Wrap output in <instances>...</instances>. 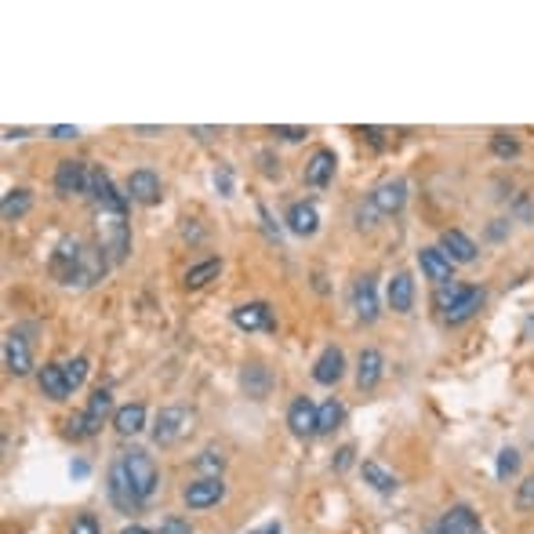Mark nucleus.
Instances as JSON below:
<instances>
[{"label":"nucleus","mask_w":534,"mask_h":534,"mask_svg":"<svg viewBox=\"0 0 534 534\" xmlns=\"http://www.w3.org/2000/svg\"><path fill=\"white\" fill-rule=\"evenodd\" d=\"M51 273L62 284H95L106 273V251L102 247H81L76 240H62L51 255Z\"/></svg>","instance_id":"obj_1"},{"label":"nucleus","mask_w":534,"mask_h":534,"mask_svg":"<svg viewBox=\"0 0 534 534\" xmlns=\"http://www.w3.org/2000/svg\"><path fill=\"white\" fill-rule=\"evenodd\" d=\"M483 287H473V284H447L436 291V310L447 324H466L480 313V305H483Z\"/></svg>","instance_id":"obj_2"},{"label":"nucleus","mask_w":534,"mask_h":534,"mask_svg":"<svg viewBox=\"0 0 534 534\" xmlns=\"http://www.w3.org/2000/svg\"><path fill=\"white\" fill-rule=\"evenodd\" d=\"M98 244H102V251L113 255V262H124V258H128V251H131V233H128L124 215L98 211Z\"/></svg>","instance_id":"obj_3"},{"label":"nucleus","mask_w":534,"mask_h":534,"mask_svg":"<svg viewBox=\"0 0 534 534\" xmlns=\"http://www.w3.org/2000/svg\"><path fill=\"white\" fill-rule=\"evenodd\" d=\"M189 429H193V411H185V407H164V411L157 414V422H153V444L171 447V444H178L182 436H189Z\"/></svg>","instance_id":"obj_4"},{"label":"nucleus","mask_w":534,"mask_h":534,"mask_svg":"<svg viewBox=\"0 0 534 534\" xmlns=\"http://www.w3.org/2000/svg\"><path fill=\"white\" fill-rule=\"evenodd\" d=\"M121 458H124V469H128V476H131V483H135V491H138V499L149 502V499H153V491H157V483H161L157 466H153V458H149L145 451H138V447L124 451Z\"/></svg>","instance_id":"obj_5"},{"label":"nucleus","mask_w":534,"mask_h":534,"mask_svg":"<svg viewBox=\"0 0 534 534\" xmlns=\"http://www.w3.org/2000/svg\"><path fill=\"white\" fill-rule=\"evenodd\" d=\"M109 411H113V393H109V389H95L91 400H88V407L69 422V433H73V436H95V433L102 429V422H106Z\"/></svg>","instance_id":"obj_6"},{"label":"nucleus","mask_w":534,"mask_h":534,"mask_svg":"<svg viewBox=\"0 0 534 534\" xmlns=\"http://www.w3.org/2000/svg\"><path fill=\"white\" fill-rule=\"evenodd\" d=\"M106 491H109V502L117 506V509H124V513H135V509L142 506L138 491H135V483H131V476H128V469H124V458H117V462L109 466V483H106Z\"/></svg>","instance_id":"obj_7"},{"label":"nucleus","mask_w":534,"mask_h":534,"mask_svg":"<svg viewBox=\"0 0 534 534\" xmlns=\"http://www.w3.org/2000/svg\"><path fill=\"white\" fill-rule=\"evenodd\" d=\"M404 204H407V182H400V178H389V182L374 185L371 197H367V208L374 215H397Z\"/></svg>","instance_id":"obj_8"},{"label":"nucleus","mask_w":534,"mask_h":534,"mask_svg":"<svg viewBox=\"0 0 534 534\" xmlns=\"http://www.w3.org/2000/svg\"><path fill=\"white\" fill-rule=\"evenodd\" d=\"M418 265H422L426 280H433L436 287H447L454 280V262L444 255V247H422L418 251Z\"/></svg>","instance_id":"obj_9"},{"label":"nucleus","mask_w":534,"mask_h":534,"mask_svg":"<svg viewBox=\"0 0 534 534\" xmlns=\"http://www.w3.org/2000/svg\"><path fill=\"white\" fill-rule=\"evenodd\" d=\"M222 494H225V483L218 480V476H204V480H193L185 487V506L189 509H211V506H218L222 502Z\"/></svg>","instance_id":"obj_10"},{"label":"nucleus","mask_w":534,"mask_h":534,"mask_svg":"<svg viewBox=\"0 0 534 534\" xmlns=\"http://www.w3.org/2000/svg\"><path fill=\"white\" fill-rule=\"evenodd\" d=\"M55 189H59L62 197L88 193V164H81V161H62L59 171H55Z\"/></svg>","instance_id":"obj_11"},{"label":"nucleus","mask_w":534,"mask_h":534,"mask_svg":"<svg viewBox=\"0 0 534 534\" xmlns=\"http://www.w3.org/2000/svg\"><path fill=\"white\" fill-rule=\"evenodd\" d=\"M128 197L138 200V204H161V178L153 175L149 168L131 171V178H128Z\"/></svg>","instance_id":"obj_12"},{"label":"nucleus","mask_w":534,"mask_h":534,"mask_svg":"<svg viewBox=\"0 0 534 534\" xmlns=\"http://www.w3.org/2000/svg\"><path fill=\"white\" fill-rule=\"evenodd\" d=\"M440 534H480V516L469 506H454L444 513V520L436 523Z\"/></svg>","instance_id":"obj_13"},{"label":"nucleus","mask_w":534,"mask_h":534,"mask_svg":"<svg viewBox=\"0 0 534 534\" xmlns=\"http://www.w3.org/2000/svg\"><path fill=\"white\" fill-rule=\"evenodd\" d=\"M353 310L364 324L378 320V291H374V277H360L353 284Z\"/></svg>","instance_id":"obj_14"},{"label":"nucleus","mask_w":534,"mask_h":534,"mask_svg":"<svg viewBox=\"0 0 534 534\" xmlns=\"http://www.w3.org/2000/svg\"><path fill=\"white\" fill-rule=\"evenodd\" d=\"M287 426H291V433H298V436L317 433V404H313L310 397H298V400L287 407Z\"/></svg>","instance_id":"obj_15"},{"label":"nucleus","mask_w":534,"mask_h":534,"mask_svg":"<svg viewBox=\"0 0 534 534\" xmlns=\"http://www.w3.org/2000/svg\"><path fill=\"white\" fill-rule=\"evenodd\" d=\"M4 367L12 371V374H29V367H33V357H29V346H26V338L22 334H8L4 338Z\"/></svg>","instance_id":"obj_16"},{"label":"nucleus","mask_w":534,"mask_h":534,"mask_svg":"<svg viewBox=\"0 0 534 534\" xmlns=\"http://www.w3.org/2000/svg\"><path fill=\"white\" fill-rule=\"evenodd\" d=\"M440 247H444V255H447L454 265H458V262L466 265V262H473V258H476V244L462 233V229H447V233L440 237Z\"/></svg>","instance_id":"obj_17"},{"label":"nucleus","mask_w":534,"mask_h":534,"mask_svg":"<svg viewBox=\"0 0 534 534\" xmlns=\"http://www.w3.org/2000/svg\"><path fill=\"white\" fill-rule=\"evenodd\" d=\"M342 371H346V357H342V349L327 346L320 353V360L313 364V378L320 381V386H334V381L342 378Z\"/></svg>","instance_id":"obj_18"},{"label":"nucleus","mask_w":534,"mask_h":534,"mask_svg":"<svg viewBox=\"0 0 534 534\" xmlns=\"http://www.w3.org/2000/svg\"><path fill=\"white\" fill-rule=\"evenodd\" d=\"M233 324L244 327V331H258V327H273V317H270V305L262 302H247V305H237L233 310Z\"/></svg>","instance_id":"obj_19"},{"label":"nucleus","mask_w":534,"mask_h":534,"mask_svg":"<svg viewBox=\"0 0 534 534\" xmlns=\"http://www.w3.org/2000/svg\"><path fill=\"white\" fill-rule=\"evenodd\" d=\"M386 298H389V310L393 313H411V305H414V280H411V273H397L389 280Z\"/></svg>","instance_id":"obj_20"},{"label":"nucleus","mask_w":534,"mask_h":534,"mask_svg":"<svg viewBox=\"0 0 534 534\" xmlns=\"http://www.w3.org/2000/svg\"><path fill=\"white\" fill-rule=\"evenodd\" d=\"M381 367H386V360H381L378 349H364L360 360H357V386L360 389H374L381 381Z\"/></svg>","instance_id":"obj_21"},{"label":"nucleus","mask_w":534,"mask_h":534,"mask_svg":"<svg viewBox=\"0 0 534 534\" xmlns=\"http://www.w3.org/2000/svg\"><path fill=\"white\" fill-rule=\"evenodd\" d=\"M334 153L331 149H317L313 153V157H310V164H305V182H310V185H327L331 182V175H334Z\"/></svg>","instance_id":"obj_22"},{"label":"nucleus","mask_w":534,"mask_h":534,"mask_svg":"<svg viewBox=\"0 0 534 534\" xmlns=\"http://www.w3.org/2000/svg\"><path fill=\"white\" fill-rule=\"evenodd\" d=\"M317 225H320V215H317L313 204H294L287 211V229H291L294 237H313Z\"/></svg>","instance_id":"obj_23"},{"label":"nucleus","mask_w":534,"mask_h":534,"mask_svg":"<svg viewBox=\"0 0 534 534\" xmlns=\"http://www.w3.org/2000/svg\"><path fill=\"white\" fill-rule=\"evenodd\" d=\"M113 426H117V433H121V436H135V433H142V429H145V407H142V404H128V407H121L117 414H113Z\"/></svg>","instance_id":"obj_24"},{"label":"nucleus","mask_w":534,"mask_h":534,"mask_svg":"<svg viewBox=\"0 0 534 534\" xmlns=\"http://www.w3.org/2000/svg\"><path fill=\"white\" fill-rule=\"evenodd\" d=\"M29 208H33V193H29V189H8L4 204H0V215H4V222H15V218H22Z\"/></svg>","instance_id":"obj_25"},{"label":"nucleus","mask_w":534,"mask_h":534,"mask_svg":"<svg viewBox=\"0 0 534 534\" xmlns=\"http://www.w3.org/2000/svg\"><path fill=\"white\" fill-rule=\"evenodd\" d=\"M41 389H44V397H51V400H66V397H69L62 364H48V367L41 371Z\"/></svg>","instance_id":"obj_26"},{"label":"nucleus","mask_w":534,"mask_h":534,"mask_svg":"<svg viewBox=\"0 0 534 534\" xmlns=\"http://www.w3.org/2000/svg\"><path fill=\"white\" fill-rule=\"evenodd\" d=\"M360 473H364V480H367L374 491H381V494H389V491H397V487H400V480H397L389 469H381L378 462H364V466H360Z\"/></svg>","instance_id":"obj_27"},{"label":"nucleus","mask_w":534,"mask_h":534,"mask_svg":"<svg viewBox=\"0 0 534 534\" xmlns=\"http://www.w3.org/2000/svg\"><path fill=\"white\" fill-rule=\"evenodd\" d=\"M342 418H346V407H342L338 400H324L317 407V433H334L342 426Z\"/></svg>","instance_id":"obj_28"},{"label":"nucleus","mask_w":534,"mask_h":534,"mask_svg":"<svg viewBox=\"0 0 534 534\" xmlns=\"http://www.w3.org/2000/svg\"><path fill=\"white\" fill-rule=\"evenodd\" d=\"M244 389H247V397H255V400H262L265 393H270V374H265L262 364H247V367H244Z\"/></svg>","instance_id":"obj_29"},{"label":"nucleus","mask_w":534,"mask_h":534,"mask_svg":"<svg viewBox=\"0 0 534 534\" xmlns=\"http://www.w3.org/2000/svg\"><path fill=\"white\" fill-rule=\"evenodd\" d=\"M218 273H222V262H218V258H204V262H197V265H189L185 284H189V287H204V284L215 280Z\"/></svg>","instance_id":"obj_30"},{"label":"nucleus","mask_w":534,"mask_h":534,"mask_svg":"<svg viewBox=\"0 0 534 534\" xmlns=\"http://www.w3.org/2000/svg\"><path fill=\"white\" fill-rule=\"evenodd\" d=\"M62 374H66L69 393H73V389H81V386H84V378H88V360H84V357L66 360V364H62Z\"/></svg>","instance_id":"obj_31"},{"label":"nucleus","mask_w":534,"mask_h":534,"mask_svg":"<svg viewBox=\"0 0 534 534\" xmlns=\"http://www.w3.org/2000/svg\"><path fill=\"white\" fill-rule=\"evenodd\" d=\"M516 469H520V454H516L513 447H506V451L499 454V480H509Z\"/></svg>","instance_id":"obj_32"},{"label":"nucleus","mask_w":534,"mask_h":534,"mask_svg":"<svg viewBox=\"0 0 534 534\" xmlns=\"http://www.w3.org/2000/svg\"><path fill=\"white\" fill-rule=\"evenodd\" d=\"M516 509H534V476H527L516 487Z\"/></svg>","instance_id":"obj_33"},{"label":"nucleus","mask_w":534,"mask_h":534,"mask_svg":"<svg viewBox=\"0 0 534 534\" xmlns=\"http://www.w3.org/2000/svg\"><path fill=\"white\" fill-rule=\"evenodd\" d=\"M69 534H98V520H95L91 513L76 516V520H73V527H69Z\"/></svg>","instance_id":"obj_34"},{"label":"nucleus","mask_w":534,"mask_h":534,"mask_svg":"<svg viewBox=\"0 0 534 534\" xmlns=\"http://www.w3.org/2000/svg\"><path fill=\"white\" fill-rule=\"evenodd\" d=\"M197 466H200V469H208V473H218V469L225 466V458H222L218 451H204V454L197 458Z\"/></svg>","instance_id":"obj_35"},{"label":"nucleus","mask_w":534,"mask_h":534,"mask_svg":"<svg viewBox=\"0 0 534 534\" xmlns=\"http://www.w3.org/2000/svg\"><path fill=\"white\" fill-rule=\"evenodd\" d=\"M157 534H193V530H189V523H185V520L168 516V520L161 523V530H157Z\"/></svg>","instance_id":"obj_36"},{"label":"nucleus","mask_w":534,"mask_h":534,"mask_svg":"<svg viewBox=\"0 0 534 534\" xmlns=\"http://www.w3.org/2000/svg\"><path fill=\"white\" fill-rule=\"evenodd\" d=\"M273 135H277V138H284V142H302L310 131H305V128H284V124H277V128H273Z\"/></svg>","instance_id":"obj_37"},{"label":"nucleus","mask_w":534,"mask_h":534,"mask_svg":"<svg viewBox=\"0 0 534 534\" xmlns=\"http://www.w3.org/2000/svg\"><path fill=\"white\" fill-rule=\"evenodd\" d=\"M494 153H499V157H513V153H516V138L494 135Z\"/></svg>","instance_id":"obj_38"},{"label":"nucleus","mask_w":534,"mask_h":534,"mask_svg":"<svg viewBox=\"0 0 534 534\" xmlns=\"http://www.w3.org/2000/svg\"><path fill=\"white\" fill-rule=\"evenodd\" d=\"M349 462H353V447H342L338 458H334V469H346Z\"/></svg>","instance_id":"obj_39"},{"label":"nucleus","mask_w":534,"mask_h":534,"mask_svg":"<svg viewBox=\"0 0 534 534\" xmlns=\"http://www.w3.org/2000/svg\"><path fill=\"white\" fill-rule=\"evenodd\" d=\"M51 135H55V138H76V128H66V124H59V128H51Z\"/></svg>","instance_id":"obj_40"},{"label":"nucleus","mask_w":534,"mask_h":534,"mask_svg":"<svg viewBox=\"0 0 534 534\" xmlns=\"http://www.w3.org/2000/svg\"><path fill=\"white\" fill-rule=\"evenodd\" d=\"M121 534H153V530H149V527H138V523H131V527H124Z\"/></svg>","instance_id":"obj_41"},{"label":"nucleus","mask_w":534,"mask_h":534,"mask_svg":"<svg viewBox=\"0 0 534 534\" xmlns=\"http://www.w3.org/2000/svg\"><path fill=\"white\" fill-rule=\"evenodd\" d=\"M433 534H440V530H433Z\"/></svg>","instance_id":"obj_42"}]
</instances>
